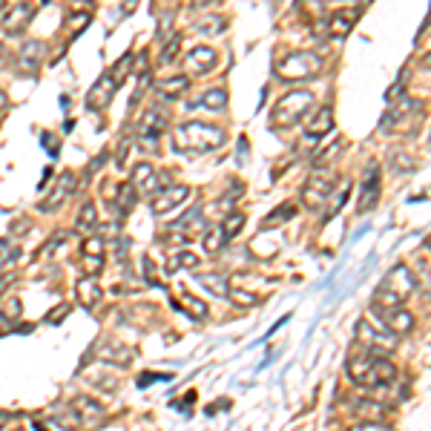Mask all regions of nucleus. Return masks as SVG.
Returning a JSON list of instances; mask_svg holds the SVG:
<instances>
[{"label": "nucleus", "mask_w": 431, "mask_h": 431, "mask_svg": "<svg viewBox=\"0 0 431 431\" xmlns=\"http://www.w3.org/2000/svg\"><path fill=\"white\" fill-rule=\"evenodd\" d=\"M345 368H348V377H351L354 386L368 388V391L386 388L397 379V368H394L391 359L379 356V354H371L365 348H359L356 354H351Z\"/></svg>", "instance_id": "obj_1"}, {"label": "nucleus", "mask_w": 431, "mask_h": 431, "mask_svg": "<svg viewBox=\"0 0 431 431\" xmlns=\"http://www.w3.org/2000/svg\"><path fill=\"white\" fill-rule=\"evenodd\" d=\"M225 141H227V133L219 124H207V121H184L173 130V147L187 156L213 153Z\"/></svg>", "instance_id": "obj_2"}, {"label": "nucleus", "mask_w": 431, "mask_h": 431, "mask_svg": "<svg viewBox=\"0 0 431 431\" xmlns=\"http://www.w3.org/2000/svg\"><path fill=\"white\" fill-rule=\"evenodd\" d=\"M414 291H417V273H411V268L405 265V262H400V265H394L386 276H382L377 294H374V302L405 305Z\"/></svg>", "instance_id": "obj_3"}, {"label": "nucleus", "mask_w": 431, "mask_h": 431, "mask_svg": "<svg viewBox=\"0 0 431 431\" xmlns=\"http://www.w3.org/2000/svg\"><path fill=\"white\" fill-rule=\"evenodd\" d=\"M276 78L285 84H296V81H314L322 72V55L317 52H291L282 61L273 63Z\"/></svg>", "instance_id": "obj_4"}, {"label": "nucleus", "mask_w": 431, "mask_h": 431, "mask_svg": "<svg viewBox=\"0 0 431 431\" xmlns=\"http://www.w3.org/2000/svg\"><path fill=\"white\" fill-rule=\"evenodd\" d=\"M310 107H314V92H308V89H291V92H285L282 98L273 104V112H271V121L273 127H294L299 124L302 118L310 112Z\"/></svg>", "instance_id": "obj_5"}, {"label": "nucleus", "mask_w": 431, "mask_h": 431, "mask_svg": "<svg viewBox=\"0 0 431 431\" xmlns=\"http://www.w3.org/2000/svg\"><path fill=\"white\" fill-rule=\"evenodd\" d=\"M337 176L333 173H325V170H317L310 176L302 187V204L308 210H322V204H328V199L337 193Z\"/></svg>", "instance_id": "obj_6"}, {"label": "nucleus", "mask_w": 431, "mask_h": 431, "mask_svg": "<svg viewBox=\"0 0 431 431\" xmlns=\"http://www.w3.org/2000/svg\"><path fill=\"white\" fill-rule=\"evenodd\" d=\"M397 342H400L397 333H391V331H386V328L377 331L368 319H359V322H356V345H359V348L386 356V354H391V351L397 348Z\"/></svg>", "instance_id": "obj_7"}, {"label": "nucleus", "mask_w": 431, "mask_h": 431, "mask_svg": "<svg viewBox=\"0 0 431 431\" xmlns=\"http://www.w3.org/2000/svg\"><path fill=\"white\" fill-rule=\"evenodd\" d=\"M371 314L382 322V328L397 333V337H402V333H411L414 331V317L411 310H405L402 305H382V302H371Z\"/></svg>", "instance_id": "obj_8"}, {"label": "nucleus", "mask_w": 431, "mask_h": 431, "mask_svg": "<svg viewBox=\"0 0 431 431\" xmlns=\"http://www.w3.org/2000/svg\"><path fill=\"white\" fill-rule=\"evenodd\" d=\"M130 184H133V190H135L138 196H150V199H153L161 187L173 184V181H170V176H167V173H158L153 164L141 161V164L133 167V179H130Z\"/></svg>", "instance_id": "obj_9"}, {"label": "nucleus", "mask_w": 431, "mask_h": 431, "mask_svg": "<svg viewBox=\"0 0 431 431\" xmlns=\"http://www.w3.org/2000/svg\"><path fill=\"white\" fill-rule=\"evenodd\" d=\"M107 417V409L98 402V400H92V397H75L69 402V420L72 425H81V428H92V425H101Z\"/></svg>", "instance_id": "obj_10"}, {"label": "nucleus", "mask_w": 431, "mask_h": 431, "mask_svg": "<svg viewBox=\"0 0 431 431\" xmlns=\"http://www.w3.org/2000/svg\"><path fill=\"white\" fill-rule=\"evenodd\" d=\"M190 196H193V190L187 184H167L150 199V210H153V216H167V213L179 210L181 204H187Z\"/></svg>", "instance_id": "obj_11"}, {"label": "nucleus", "mask_w": 431, "mask_h": 431, "mask_svg": "<svg viewBox=\"0 0 431 431\" xmlns=\"http://www.w3.org/2000/svg\"><path fill=\"white\" fill-rule=\"evenodd\" d=\"M164 130H167V115L161 112V109H147L141 118H138V127H135V133H138V141H144L147 144V150H153V144L164 135Z\"/></svg>", "instance_id": "obj_12"}, {"label": "nucleus", "mask_w": 431, "mask_h": 431, "mask_svg": "<svg viewBox=\"0 0 431 431\" xmlns=\"http://www.w3.org/2000/svg\"><path fill=\"white\" fill-rule=\"evenodd\" d=\"M118 89H121V86H118V84L107 75V72H104V75L92 84V89L86 92V109H92V112H104V109L109 107V101L115 98V92H118Z\"/></svg>", "instance_id": "obj_13"}, {"label": "nucleus", "mask_w": 431, "mask_h": 431, "mask_svg": "<svg viewBox=\"0 0 431 431\" xmlns=\"http://www.w3.org/2000/svg\"><path fill=\"white\" fill-rule=\"evenodd\" d=\"M75 184H78V179H75V173H61L58 176V181H55V187H52V193L46 196V199H40L38 202V210L40 213H55L69 196H72V190H75Z\"/></svg>", "instance_id": "obj_14"}, {"label": "nucleus", "mask_w": 431, "mask_h": 431, "mask_svg": "<svg viewBox=\"0 0 431 431\" xmlns=\"http://www.w3.org/2000/svg\"><path fill=\"white\" fill-rule=\"evenodd\" d=\"M95 356H98L101 363H109V365H118V368H127L133 363V351L124 342L112 340V337H104L101 340V345L95 348Z\"/></svg>", "instance_id": "obj_15"}, {"label": "nucleus", "mask_w": 431, "mask_h": 431, "mask_svg": "<svg viewBox=\"0 0 431 431\" xmlns=\"http://www.w3.org/2000/svg\"><path fill=\"white\" fill-rule=\"evenodd\" d=\"M75 299L86 310H98L101 302H104V287L98 285L95 276H81L78 285H75Z\"/></svg>", "instance_id": "obj_16"}, {"label": "nucleus", "mask_w": 431, "mask_h": 431, "mask_svg": "<svg viewBox=\"0 0 431 431\" xmlns=\"http://www.w3.org/2000/svg\"><path fill=\"white\" fill-rule=\"evenodd\" d=\"M379 190H382V179H379V167H371L365 173V181H363V193H359V202H356V210L359 213H368L377 207L379 202Z\"/></svg>", "instance_id": "obj_17"}, {"label": "nucleus", "mask_w": 431, "mask_h": 431, "mask_svg": "<svg viewBox=\"0 0 431 431\" xmlns=\"http://www.w3.org/2000/svg\"><path fill=\"white\" fill-rule=\"evenodd\" d=\"M333 130V107H317L305 118V135L308 138H322Z\"/></svg>", "instance_id": "obj_18"}, {"label": "nucleus", "mask_w": 431, "mask_h": 431, "mask_svg": "<svg viewBox=\"0 0 431 431\" xmlns=\"http://www.w3.org/2000/svg\"><path fill=\"white\" fill-rule=\"evenodd\" d=\"M32 17H35V6L32 3H17V6H12L3 15V32L6 35H20L32 23Z\"/></svg>", "instance_id": "obj_19"}, {"label": "nucleus", "mask_w": 431, "mask_h": 431, "mask_svg": "<svg viewBox=\"0 0 431 431\" xmlns=\"http://www.w3.org/2000/svg\"><path fill=\"white\" fill-rule=\"evenodd\" d=\"M359 17H363V12H359V9H337L328 17V32L333 38H345L359 23Z\"/></svg>", "instance_id": "obj_20"}, {"label": "nucleus", "mask_w": 431, "mask_h": 431, "mask_svg": "<svg viewBox=\"0 0 431 431\" xmlns=\"http://www.w3.org/2000/svg\"><path fill=\"white\" fill-rule=\"evenodd\" d=\"M43 55H46V43L43 40H27L20 46V52H17V63H20L23 72H29L32 75V72H38Z\"/></svg>", "instance_id": "obj_21"}, {"label": "nucleus", "mask_w": 431, "mask_h": 431, "mask_svg": "<svg viewBox=\"0 0 431 431\" xmlns=\"http://www.w3.org/2000/svg\"><path fill=\"white\" fill-rule=\"evenodd\" d=\"M216 63H219V55H216V50H210V46H196V50H190V55H187V69L196 72V75H204V72L216 69Z\"/></svg>", "instance_id": "obj_22"}, {"label": "nucleus", "mask_w": 431, "mask_h": 431, "mask_svg": "<svg viewBox=\"0 0 431 431\" xmlns=\"http://www.w3.org/2000/svg\"><path fill=\"white\" fill-rule=\"evenodd\" d=\"M135 202H138V193L133 190V184L127 181V184H118V193H115V199H112V216H118V219H127L130 216V210L135 207Z\"/></svg>", "instance_id": "obj_23"}, {"label": "nucleus", "mask_w": 431, "mask_h": 431, "mask_svg": "<svg viewBox=\"0 0 431 431\" xmlns=\"http://www.w3.org/2000/svg\"><path fill=\"white\" fill-rule=\"evenodd\" d=\"M420 109V104L417 101H411V98H394L391 101V112L382 118V130H391L397 121H402V118H409L411 112H417Z\"/></svg>", "instance_id": "obj_24"}, {"label": "nucleus", "mask_w": 431, "mask_h": 431, "mask_svg": "<svg viewBox=\"0 0 431 431\" xmlns=\"http://www.w3.org/2000/svg\"><path fill=\"white\" fill-rule=\"evenodd\" d=\"M187 86H190V78H187V75H173V78H164L156 89H158L161 98H167V101H179L181 95L187 92Z\"/></svg>", "instance_id": "obj_25"}, {"label": "nucleus", "mask_w": 431, "mask_h": 431, "mask_svg": "<svg viewBox=\"0 0 431 431\" xmlns=\"http://www.w3.org/2000/svg\"><path fill=\"white\" fill-rule=\"evenodd\" d=\"M354 411L356 417H363V420H374V423H382L388 414V405H382L377 400H356L354 402Z\"/></svg>", "instance_id": "obj_26"}, {"label": "nucleus", "mask_w": 431, "mask_h": 431, "mask_svg": "<svg viewBox=\"0 0 431 431\" xmlns=\"http://www.w3.org/2000/svg\"><path fill=\"white\" fill-rule=\"evenodd\" d=\"M95 227H98V207H95V202H84L78 210V219H75V230L89 236Z\"/></svg>", "instance_id": "obj_27"}, {"label": "nucleus", "mask_w": 431, "mask_h": 431, "mask_svg": "<svg viewBox=\"0 0 431 431\" xmlns=\"http://www.w3.org/2000/svg\"><path fill=\"white\" fill-rule=\"evenodd\" d=\"M294 216H296V204H294V202H285V204H279V207H273V210L268 213V219L262 222V227H265V230L279 227V225H285V222H291Z\"/></svg>", "instance_id": "obj_28"}, {"label": "nucleus", "mask_w": 431, "mask_h": 431, "mask_svg": "<svg viewBox=\"0 0 431 431\" xmlns=\"http://www.w3.org/2000/svg\"><path fill=\"white\" fill-rule=\"evenodd\" d=\"M199 107H204V109H210V112H222V109L227 107V89H222V86L207 89L202 98H199Z\"/></svg>", "instance_id": "obj_29"}, {"label": "nucleus", "mask_w": 431, "mask_h": 431, "mask_svg": "<svg viewBox=\"0 0 431 431\" xmlns=\"http://www.w3.org/2000/svg\"><path fill=\"white\" fill-rule=\"evenodd\" d=\"M202 245H204V250H207V253H219V250L227 245V236H225L222 225H213V227H207V230H204V236H202Z\"/></svg>", "instance_id": "obj_30"}, {"label": "nucleus", "mask_w": 431, "mask_h": 431, "mask_svg": "<svg viewBox=\"0 0 431 431\" xmlns=\"http://www.w3.org/2000/svg\"><path fill=\"white\" fill-rule=\"evenodd\" d=\"M89 20H92V12L89 9H78V12H69L66 15V32L75 38V35H81L86 27H89Z\"/></svg>", "instance_id": "obj_31"}, {"label": "nucleus", "mask_w": 431, "mask_h": 431, "mask_svg": "<svg viewBox=\"0 0 431 431\" xmlns=\"http://www.w3.org/2000/svg\"><path fill=\"white\" fill-rule=\"evenodd\" d=\"M181 310H184V314H190V317H193V319H207V305L202 302V299H196L193 294H181Z\"/></svg>", "instance_id": "obj_32"}, {"label": "nucleus", "mask_w": 431, "mask_h": 431, "mask_svg": "<svg viewBox=\"0 0 431 431\" xmlns=\"http://www.w3.org/2000/svg\"><path fill=\"white\" fill-rule=\"evenodd\" d=\"M245 213H239V210H233V213H225V222H222V230H225V236H227V242L230 239H236L239 233L245 230Z\"/></svg>", "instance_id": "obj_33"}, {"label": "nucleus", "mask_w": 431, "mask_h": 431, "mask_svg": "<svg viewBox=\"0 0 431 431\" xmlns=\"http://www.w3.org/2000/svg\"><path fill=\"white\" fill-rule=\"evenodd\" d=\"M133 63H135V58H133V52H127V55H121V58H118V63L107 72V75L118 84V86H121L124 81H127V75H130V72H133Z\"/></svg>", "instance_id": "obj_34"}, {"label": "nucleus", "mask_w": 431, "mask_h": 431, "mask_svg": "<svg viewBox=\"0 0 431 431\" xmlns=\"http://www.w3.org/2000/svg\"><path fill=\"white\" fill-rule=\"evenodd\" d=\"M23 314V302L17 296H9L0 302V322H17Z\"/></svg>", "instance_id": "obj_35"}, {"label": "nucleus", "mask_w": 431, "mask_h": 431, "mask_svg": "<svg viewBox=\"0 0 431 431\" xmlns=\"http://www.w3.org/2000/svg\"><path fill=\"white\" fill-rule=\"evenodd\" d=\"M199 282L207 287L213 296H219V299H227V294H230L227 287H225V276H222V273H204Z\"/></svg>", "instance_id": "obj_36"}, {"label": "nucleus", "mask_w": 431, "mask_h": 431, "mask_svg": "<svg viewBox=\"0 0 431 431\" xmlns=\"http://www.w3.org/2000/svg\"><path fill=\"white\" fill-rule=\"evenodd\" d=\"M202 265V262H199V256L196 253H190V250H179L176 256H173V262H170V268H167V271H196Z\"/></svg>", "instance_id": "obj_37"}, {"label": "nucleus", "mask_w": 431, "mask_h": 431, "mask_svg": "<svg viewBox=\"0 0 431 431\" xmlns=\"http://www.w3.org/2000/svg\"><path fill=\"white\" fill-rule=\"evenodd\" d=\"M104 250H107V242L95 233H89L81 242V256H104Z\"/></svg>", "instance_id": "obj_38"}, {"label": "nucleus", "mask_w": 431, "mask_h": 431, "mask_svg": "<svg viewBox=\"0 0 431 431\" xmlns=\"http://www.w3.org/2000/svg\"><path fill=\"white\" fill-rule=\"evenodd\" d=\"M179 50H181V35H173L170 40L164 43V50H161V63L170 66V63L179 58Z\"/></svg>", "instance_id": "obj_39"}, {"label": "nucleus", "mask_w": 431, "mask_h": 431, "mask_svg": "<svg viewBox=\"0 0 431 431\" xmlns=\"http://www.w3.org/2000/svg\"><path fill=\"white\" fill-rule=\"evenodd\" d=\"M81 268H84V276L98 279L104 271V256H81Z\"/></svg>", "instance_id": "obj_40"}, {"label": "nucleus", "mask_w": 431, "mask_h": 431, "mask_svg": "<svg viewBox=\"0 0 431 431\" xmlns=\"http://www.w3.org/2000/svg\"><path fill=\"white\" fill-rule=\"evenodd\" d=\"M225 29V20L222 17H216V15H210V17H202L199 23H196V32H210V35H219Z\"/></svg>", "instance_id": "obj_41"}, {"label": "nucleus", "mask_w": 431, "mask_h": 431, "mask_svg": "<svg viewBox=\"0 0 431 431\" xmlns=\"http://www.w3.org/2000/svg\"><path fill=\"white\" fill-rule=\"evenodd\" d=\"M239 308H253L256 305V296L253 294H248V291H242V287H230V294H227Z\"/></svg>", "instance_id": "obj_42"}, {"label": "nucleus", "mask_w": 431, "mask_h": 431, "mask_svg": "<svg viewBox=\"0 0 431 431\" xmlns=\"http://www.w3.org/2000/svg\"><path fill=\"white\" fill-rule=\"evenodd\" d=\"M340 153H342V141H333V144H331V147L325 150V156L319 153V156L314 158V170H319V167H325V164H328V161H331L333 156H340Z\"/></svg>", "instance_id": "obj_43"}, {"label": "nucleus", "mask_w": 431, "mask_h": 431, "mask_svg": "<svg viewBox=\"0 0 431 431\" xmlns=\"http://www.w3.org/2000/svg\"><path fill=\"white\" fill-rule=\"evenodd\" d=\"M173 379V374H156V371H147V374H141L135 382H138V388H147V386H153V382H170Z\"/></svg>", "instance_id": "obj_44"}, {"label": "nucleus", "mask_w": 431, "mask_h": 431, "mask_svg": "<svg viewBox=\"0 0 431 431\" xmlns=\"http://www.w3.org/2000/svg\"><path fill=\"white\" fill-rule=\"evenodd\" d=\"M348 431H394L391 425L386 423H374V420H363V423H354Z\"/></svg>", "instance_id": "obj_45"}, {"label": "nucleus", "mask_w": 431, "mask_h": 431, "mask_svg": "<svg viewBox=\"0 0 431 431\" xmlns=\"http://www.w3.org/2000/svg\"><path fill=\"white\" fill-rule=\"evenodd\" d=\"M348 196H351V181H345V190H340V193H337V202H333V207H331V216L340 213V207L348 202ZM331 216H328V219H331Z\"/></svg>", "instance_id": "obj_46"}, {"label": "nucleus", "mask_w": 431, "mask_h": 431, "mask_svg": "<svg viewBox=\"0 0 431 431\" xmlns=\"http://www.w3.org/2000/svg\"><path fill=\"white\" fill-rule=\"evenodd\" d=\"M69 314V305H58L50 317H46V325H61L63 322V317Z\"/></svg>", "instance_id": "obj_47"}, {"label": "nucleus", "mask_w": 431, "mask_h": 431, "mask_svg": "<svg viewBox=\"0 0 431 431\" xmlns=\"http://www.w3.org/2000/svg\"><path fill=\"white\" fill-rule=\"evenodd\" d=\"M12 256H15V250H12V245H9V239H0V268L9 265Z\"/></svg>", "instance_id": "obj_48"}, {"label": "nucleus", "mask_w": 431, "mask_h": 431, "mask_svg": "<svg viewBox=\"0 0 431 431\" xmlns=\"http://www.w3.org/2000/svg\"><path fill=\"white\" fill-rule=\"evenodd\" d=\"M43 144H50V153H52V156H58V141H55V135H52V133H43Z\"/></svg>", "instance_id": "obj_49"}, {"label": "nucleus", "mask_w": 431, "mask_h": 431, "mask_svg": "<svg viewBox=\"0 0 431 431\" xmlns=\"http://www.w3.org/2000/svg\"><path fill=\"white\" fill-rule=\"evenodd\" d=\"M135 6H138V0H124V3H121V12H124V15H133Z\"/></svg>", "instance_id": "obj_50"}, {"label": "nucleus", "mask_w": 431, "mask_h": 431, "mask_svg": "<svg viewBox=\"0 0 431 431\" xmlns=\"http://www.w3.org/2000/svg\"><path fill=\"white\" fill-rule=\"evenodd\" d=\"M12 285V276H0V296L6 294V287Z\"/></svg>", "instance_id": "obj_51"}, {"label": "nucleus", "mask_w": 431, "mask_h": 431, "mask_svg": "<svg viewBox=\"0 0 431 431\" xmlns=\"http://www.w3.org/2000/svg\"><path fill=\"white\" fill-rule=\"evenodd\" d=\"M29 227H32V222H15V225H12L15 233H17V230H29Z\"/></svg>", "instance_id": "obj_52"}, {"label": "nucleus", "mask_w": 431, "mask_h": 431, "mask_svg": "<svg viewBox=\"0 0 431 431\" xmlns=\"http://www.w3.org/2000/svg\"><path fill=\"white\" fill-rule=\"evenodd\" d=\"M6 104H9V101H6V92H3V89H0V112H3V109H6Z\"/></svg>", "instance_id": "obj_53"}, {"label": "nucleus", "mask_w": 431, "mask_h": 431, "mask_svg": "<svg viewBox=\"0 0 431 431\" xmlns=\"http://www.w3.org/2000/svg\"><path fill=\"white\" fill-rule=\"evenodd\" d=\"M3 66H6V50L0 46V69H3Z\"/></svg>", "instance_id": "obj_54"}, {"label": "nucleus", "mask_w": 431, "mask_h": 431, "mask_svg": "<svg viewBox=\"0 0 431 431\" xmlns=\"http://www.w3.org/2000/svg\"><path fill=\"white\" fill-rule=\"evenodd\" d=\"M32 428H35V431H50V428H46V425H43V423H38V420H35V423H32Z\"/></svg>", "instance_id": "obj_55"}, {"label": "nucleus", "mask_w": 431, "mask_h": 431, "mask_svg": "<svg viewBox=\"0 0 431 431\" xmlns=\"http://www.w3.org/2000/svg\"><path fill=\"white\" fill-rule=\"evenodd\" d=\"M6 420H9V414H3V411H0V428L6 425Z\"/></svg>", "instance_id": "obj_56"}, {"label": "nucleus", "mask_w": 431, "mask_h": 431, "mask_svg": "<svg viewBox=\"0 0 431 431\" xmlns=\"http://www.w3.org/2000/svg\"><path fill=\"white\" fill-rule=\"evenodd\" d=\"M423 66H431V52H428V55L423 58Z\"/></svg>", "instance_id": "obj_57"}]
</instances>
